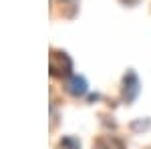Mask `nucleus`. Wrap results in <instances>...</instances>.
<instances>
[{
  "instance_id": "obj_1",
  "label": "nucleus",
  "mask_w": 151,
  "mask_h": 149,
  "mask_svg": "<svg viewBox=\"0 0 151 149\" xmlns=\"http://www.w3.org/2000/svg\"><path fill=\"white\" fill-rule=\"evenodd\" d=\"M48 69L52 77H65L69 75L73 69V63L67 53H60V50H52L50 53V63H48Z\"/></svg>"
},
{
  "instance_id": "obj_2",
  "label": "nucleus",
  "mask_w": 151,
  "mask_h": 149,
  "mask_svg": "<svg viewBox=\"0 0 151 149\" xmlns=\"http://www.w3.org/2000/svg\"><path fill=\"white\" fill-rule=\"evenodd\" d=\"M67 91H69L73 97H83V95H87V91H89V85H87L85 77L73 75V77L67 81Z\"/></svg>"
},
{
  "instance_id": "obj_3",
  "label": "nucleus",
  "mask_w": 151,
  "mask_h": 149,
  "mask_svg": "<svg viewBox=\"0 0 151 149\" xmlns=\"http://www.w3.org/2000/svg\"><path fill=\"white\" fill-rule=\"evenodd\" d=\"M137 93H139V79L133 71H127V75H125V99H127V103H131L137 97Z\"/></svg>"
},
{
  "instance_id": "obj_4",
  "label": "nucleus",
  "mask_w": 151,
  "mask_h": 149,
  "mask_svg": "<svg viewBox=\"0 0 151 149\" xmlns=\"http://www.w3.org/2000/svg\"><path fill=\"white\" fill-rule=\"evenodd\" d=\"M60 147H65V149H79V147H81V143H79L75 137H63V139H60Z\"/></svg>"
},
{
  "instance_id": "obj_5",
  "label": "nucleus",
  "mask_w": 151,
  "mask_h": 149,
  "mask_svg": "<svg viewBox=\"0 0 151 149\" xmlns=\"http://www.w3.org/2000/svg\"><path fill=\"white\" fill-rule=\"evenodd\" d=\"M67 2H70V0H67Z\"/></svg>"
}]
</instances>
